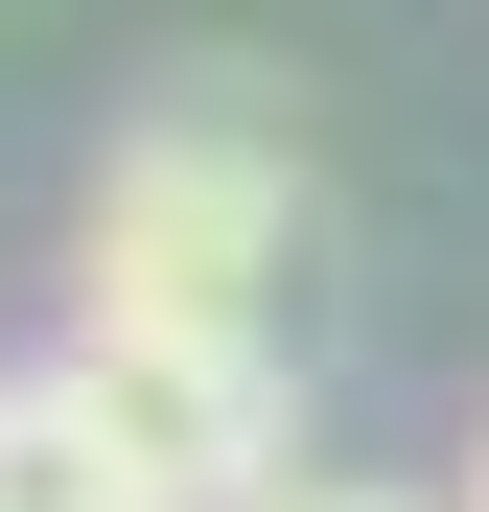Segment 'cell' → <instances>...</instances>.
I'll return each instance as SVG.
<instances>
[{
	"label": "cell",
	"instance_id": "obj_2",
	"mask_svg": "<svg viewBox=\"0 0 489 512\" xmlns=\"http://www.w3.org/2000/svg\"><path fill=\"white\" fill-rule=\"evenodd\" d=\"M47 396L94 419L117 512H280V489H303L280 350H47Z\"/></svg>",
	"mask_w": 489,
	"mask_h": 512
},
{
	"label": "cell",
	"instance_id": "obj_4",
	"mask_svg": "<svg viewBox=\"0 0 489 512\" xmlns=\"http://www.w3.org/2000/svg\"><path fill=\"white\" fill-rule=\"evenodd\" d=\"M280 512H396V489H280Z\"/></svg>",
	"mask_w": 489,
	"mask_h": 512
},
{
	"label": "cell",
	"instance_id": "obj_1",
	"mask_svg": "<svg viewBox=\"0 0 489 512\" xmlns=\"http://www.w3.org/2000/svg\"><path fill=\"white\" fill-rule=\"evenodd\" d=\"M280 256H303V163L257 117H140L70 233V350H280L257 326Z\"/></svg>",
	"mask_w": 489,
	"mask_h": 512
},
{
	"label": "cell",
	"instance_id": "obj_3",
	"mask_svg": "<svg viewBox=\"0 0 489 512\" xmlns=\"http://www.w3.org/2000/svg\"><path fill=\"white\" fill-rule=\"evenodd\" d=\"M0 512H117V466H94V419H70L47 373L0 396Z\"/></svg>",
	"mask_w": 489,
	"mask_h": 512
},
{
	"label": "cell",
	"instance_id": "obj_5",
	"mask_svg": "<svg viewBox=\"0 0 489 512\" xmlns=\"http://www.w3.org/2000/svg\"><path fill=\"white\" fill-rule=\"evenodd\" d=\"M466 512H489V443H466Z\"/></svg>",
	"mask_w": 489,
	"mask_h": 512
}]
</instances>
